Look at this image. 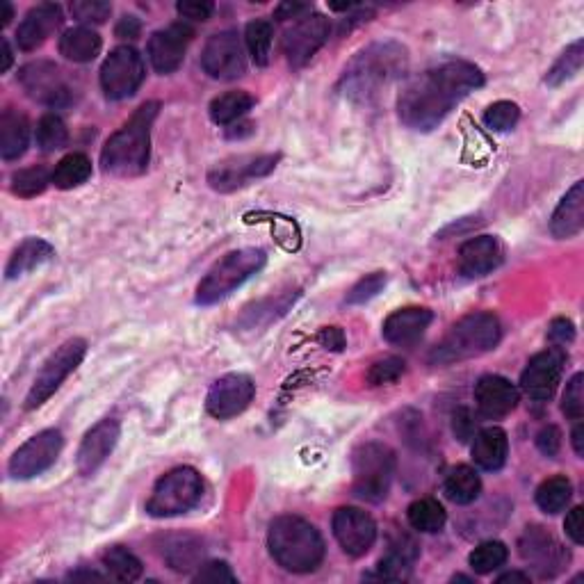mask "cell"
Here are the masks:
<instances>
[{
    "label": "cell",
    "instance_id": "21",
    "mask_svg": "<svg viewBox=\"0 0 584 584\" xmlns=\"http://www.w3.org/2000/svg\"><path fill=\"white\" fill-rule=\"evenodd\" d=\"M121 436V427L115 418H105L101 423H96L89 432L85 434L83 443L78 448V473L80 475H94L99 470L105 459L110 457L112 450L117 448V441Z\"/></svg>",
    "mask_w": 584,
    "mask_h": 584
},
{
    "label": "cell",
    "instance_id": "34",
    "mask_svg": "<svg viewBox=\"0 0 584 584\" xmlns=\"http://www.w3.org/2000/svg\"><path fill=\"white\" fill-rule=\"evenodd\" d=\"M92 176V160L85 153H69L51 172V183L58 190H73Z\"/></svg>",
    "mask_w": 584,
    "mask_h": 584
},
{
    "label": "cell",
    "instance_id": "50",
    "mask_svg": "<svg viewBox=\"0 0 584 584\" xmlns=\"http://www.w3.org/2000/svg\"><path fill=\"white\" fill-rule=\"evenodd\" d=\"M215 5L210 0H183L176 5V12L188 21H206L213 14Z\"/></svg>",
    "mask_w": 584,
    "mask_h": 584
},
{
    "label": "cell",
    "instance_id": "24",
    "mask_svg": "<svg viewBox=\"0 0 584 584\" xmlns=\"http://www.w3.org/2000/svg\"><path fill=\"white\" fill-rule=\"evenodd\" d=\"M502 263V245L493 235H477L459 249V272L468 279L486 277Z\"/></svg>",
    "mask_w": 584,
    "mask_h": 584
},
{
    "label": "cell",
    "instance_id": "14",
    "mask_svg": "<svg viewBox=\"0 0 584 584\" xmlns=\"http://www.w3.org/2000/svg\"><path fill=\"white\" fill-rule=\"evenodd\" d=\"M64 438L58 429H44L35 434L12 454L10 475L14 480H32V477L46 473L62 452Z\"/></svg>",
    "mask_w": 584,
    "mask_h": 584
},
{
    "label": "cell",
    "instance_id": "35",
    "mask_svg": "<svg viewBox=\"0 0 584 584\" xmlns=\"http://www.w3.org/2000/svg\"><path fill=\"white\" fill-rule=\"evenodd\" d=\"M254 96L247 92H226L210 103V119L219 126H231L254 108Z\"/></svg>",
    "mask_w": 584,
    "mask_h": 584
},
{
    "label": "cell",
    "instance_id": "27",
    "mask_svg": "<svg viewBox=\"0 0 584 584\" xmlns=\"http://www.w3.org/2000/svg\"><path fill=\"white\" fill-rule=\"evenodd\" d=\"M420 555L418 543L409 534H400L391 541L386 555L377 564V578L381 580H407Z\"/></svg>",
    "mask_w": 584,
    "mask_h": 584
},
{
    "label": "cell",
    "instance_id": "44",
    "mask_svg": "<svg viewBox=\"0 0 584 584\" xmlns=\"http://www.w3.org/2000/svg\"><path fill=\"white\" fill-rule=\"evenodd\" d=\"M518 119H521V110H518V105L511 101L491 103L484 112L486 128H491V131H496V133L511 131V128L518 124Z\"/></svg>",
    "mask_w": 584,
    "mask_h": 584
},
{
    "label": "cell",
    "instance_id": "49",
    "mask_svg": "<svg viewBox=\"0 0 584 584\" xmlns=\"http://www.w3.org/2000/svg\"><path fill=\"white\" fill-rule=\"evenodd\" d=\"M197 582H235V573L231 571V566L226 562H208L201 564L197 575H194Z\"/></svg>",
    "mask_w": 584,
    "mask_h": 584
},
{
    "label": "cell",
    "instance_id": "53",
    "mask_svg": "<svg viewBox=\"0 0 584 584\" xmlns=\"http://www.w3.org/2000/svg\"><path fill=\"white\" fill-rule=\"evenodd\" d=\"M452 429H454V434H457L459 441H468V438H473L475 436L473 413H470L468 409H459L457 413H454Z\"/></svg>",
    "mask_w": 584,
    "mask_h": 584
},
{
    "label": "cell",
    "instance_id": "62",
    "mask_svg": "<svg viewBox=\"0 0 584 584\" xmlns=\"http://www.w3.org/2000/svg\"><path fill=\"white\" fill-rule=\"evenodd\" d=\"M69 580H103V575L96 571H76L69 575Z\"/></svg>",
    "mask_w": 584,
    "mask_h": 584
},
{
    "label": "cell",
    "instance_id": "29",
    "mask_svg": "<svg viewBox=\"0 0 584 584\" xmlns=\"http://www.w3.org/2000/svg\"><path fill=\"white\" fill-rule=\"evenodd\" d=\"M509 454V438L505 429L486 427L473 436V459L482 470H500Z\"/></svg>",
    "mask_w": 584,
    "mask_h": 584
},
{
    "label": "cell",
    "instance_id": "39",
    "mask_svg": "<svg viewBox=\"0 0 584 584\" xmlns=\"http://www.w3.org/2000/svg\"><path fill=\"white\" fill-rule=\"evenodd\" d=\"M103 566H105V571H108V575H112V578L121 582L140 580L144 571L140 559H137L131 550H126L121 546L110 548L108 553L103 555Z\"/></svg>",
    "mask_w": 584,
    "mask_h": 584
},
{
    "label": "cell",
    "instance_id": "56",
    "mask_svg": "<svg viewBox=\"0 0 584 584\" xmlns=\"http://www.w3.org/2000/svg\"><path fill=\"white\" fill-rule=\"evenodd\" d=\"M311 14V5L306 3H281L277 10H274V16L279 21H288V19H302V16Z\"/></svg>",
    "mask_w": 584,
    "mask_h": 584
},
{
    "label": "cell",
    "instance_id": "40",
    "mask_svg": "<svg viewBox=\"0 0 584 584\" xmlns=\"http://www.w3.org/2000/svg\"><path fill=\"white\" fill-rule=\"evenodd\" d=\"M272 37H274L272 23L265 19L251 21L245 30V46L251 55V60H254L258 67H265V64L270 62Z\"/></svg>",
    "mask_w": 584,
    "mask_h": 584
},
{
    "label": "cell",
    "instance_id": "46",
    "mask_svg": "<svg viewBox=\"0 0 584 584\" xmlns=\"http://www.w3.org/2000/svg\"><path fill=\"white\" fill-rule=\"evenodd\" d=\"M404 370H407V365H404L402 359H397V356H386V359L370 365L368 381L372 386L395 384V381L404 375Z\"/></svg>",
    "mask_w": 584,
    "mask_h": 584
},
{
    "label": "cell",
    "instance_id": "5",
    "mask_svg": "<svg viewBox=\"0 0 584 584\" xmlns=\"http://www.w3.org/2000/svg\"><path fill=\"white\" fill-rule=\"evenodd\" d=\"M500 336L502 329L496 315L470 313L454 324L448 336L434 347L432 354H429V361L434 365H452L475 359V356L496 350Z\"/></svg>",
    "mask_w": 584,
    "mask_h": 584
},
{
    "label": "cell",
    "instance_id": "28",
    "mask_svg": "<svg viewBox=\"0 0 584 584\" xmlns=\"http://www.w3.org/2000/svg\"><path fill=\"white\" fill-rule=\"evenodd\" d=\"M162 559L169 569L178 573H190L199 569L204 559V541L194 534H174L162 541Z\"/></svg>",
    "mask_w": 584,
    "mask_h": 584
},
{
    "label": "cell",
    "instance_id": "42",
    "mask_svg": "<svg viewBox=\"0 0 584 584\" xmlns=\"http://www.w3.org/2000/svg\"><path fill=\"white\" fill-rule=\"evenodd\" d=\"M35 137H37L39 149H42L44 153H53L67 146L69 131H67V126H64V121L51 112V115H44L42 119H39Z\"/></svg>",
    "mask_w": 584,
    "mask_h": 584
},
{
    "label": "cell",
    "instance_id": "38",
    "mask_svg": "<svg viewBox=\"0 0 584 584\" xmlns=\"http://www.w3.org/2000/svg\"><path fill=\"white\" fill-rule=\"evenodd\" d=\"M582 62H584V42L582 39H575V42L566 48L562 55H559L557 62L546 73V83L550 87H559V85L569 83V80H573L580 73Z\"/></svg>",
    "mask_w": 584,
    "mask_h": 584
},
{
    "label": "cell",
    "instance_id": "10",
    "mask_svg": "<svg viewBox=\"0 0 584 584\" xmlns=\"http://www.w3.org/2000/svg\"><path fill=\"white\" fill-rule=\"evenodd\" d=\"M146 76L144 60L133 46H119L101 67V89L110 101H124L142 87Z\"/></svg>",
    "mask_w": 584,
    "mask_h": 584
},
{
    "label": "cell",
    "instance_id": "41",
    "mask_svg": "<svg viewBox=\"0 0 584 584\" xmlns=\"http://www.w3.org/2000/svg\"><path fill=\"white\" fill-rule=\"evenodd\" d=\"M509 557V550L502 541H484L477 546L468 557L470 569L477 575H489L493 571H498L500 566H505Z\"/></svg>",
    "mask_w": 584,
    "mask_h": 584
},
{
    "label": "cell",
    "instance_id": "36",
    "mask_svg": "<svg viewBox=\"0 0 584 584\" xmlns=\"http://www.w3.org/2000/svg\"><path fill=\"white\" fill-rule=\"evenodd\" d=\"M407 518L413 530L434 534L441 532L445 521H448V514H445L443 505L434 498H420L416 502H411V507L407 511Z\"/></svg>",
    "mask_w": 584,
    "mask_h": 584
},
{
    "label": "cell",
    "instance_id": "55",
    "mask_svg": "<svg viewBox=\"0 0 584 584\" xmlns=\"http://www.w3.org/2000/svg\"><path fill=\"white\" fill-rule=\"evenodd\" d=\"M318 340L322 347H327V350H334V352H340L345 347V334H343V329H338V327L322 329Z\"/></svg>",
    "mask_w": 584,
    "mask_h": 584
},
{
    "label": "cell",
    "instance_id": "45",
    "mask_svg": "<svg viewBox=\"0 0 584 584\" xmlns=\"http://www.w3.org/2000/svg\"><path fill=\"white\" fill-rule=\"evenodd\" d=\"M69 10L76 21L87 23V26H92V23L99 26V23L110 19L112 5L105 3V0H76V3H71Z\"/></svg>",
    "mask_w": 584,
    "mask_h": 584
},
{
    "label": "cell",
    "instance_id": "52",
    "mask_svg": "<svg viewBox=\"0 0 584 584\" xmlns=\"http://www.w3.org/2000/svg\"><path fill=\"white\" fill-rule=\"evenodd\" d=\"M564 530L569 534V539L575 543V546H582L584 543V509L582 507H573L569 511L564 521Z\"/></svg>",
    "mask_w": 584,
    "mask_h": 584
},
{
    "label": "cell",
    "instance_id": "13",
    "mask_svg": "<svg viewBox=\"0 0 584 584\" xmlns=\"http://www.w3.org/2000/svg\"><path fill=\"white\" fill-rule=\"evenodd\" d=\"M281 156L261 153V156H233L226 158L208 172V185L217 192H235L251 181L270 176L277 169Z\"/></svg>",
    "mask_w": 584,
    "mask_h": 584
},
{
    "label": "cell",
    "instance_id": "25",
    "mask_svg": "<svg viewBox=\"0 0 584 584\" xmlns=\"http://www.w3.org/2000/svg\"><path fill=\"white\" fill-rule=\"evenodd\" d=\"M434 320V313L423 306H407L397 308L391 313L381 327V334L393 345H409L425 334L429 324Z\"/></svg>",
    "mask_w": 584,
    "mask_h": 584
},
{
    "label": "cell",
    "instance_id": "2",
    "mask_svg": "<svg viewBox=\"0 0 584 584\" xmlns=\"http://www.w3.org/2000/svg\"><path fill=\"white\" fill-rule=\"evenodd\" d=\"M409 64L407 48L397 42H375L365 46L347 64L340 76V94L352 103H372L388 85L404 76Z\"/></svg>",
    "mask_w": 584,
    "mask_h": 584
},
{
    "label": "cell",
    "instance_id": "61",
    "mask_svg": "<svg viewBox=\"0 0 584 584\" xmlns=\"http://www.w3.org/2000/svg\"><path fill=\"white\" fill-rule=\"evenodd\" d=\"M12 16H14V10H12V5L7 3V0H0V26H7V23L12 21Z\"/></svg>",
    "mask_w": 584,
    "mask_h": 584
},
{
    "label": "cell",
    "instance_id": "37",
    "mask_svg": "<svg viewBox=\"0 0 584 584\" xmlns=\"http://www.w3.org/2000/svg\"><path fill=\"white\" fill-rule=\"evenodd\" d=\"M573 496V484L569 477L564 475H555L550 477V480L541 482V486L537 489V505L541 511H546V514H559V511H564L566 505L571 502Z\"/></svg>",
    "mask_w": 584,
    "mask_h": 584
},
{
    "label": "cell",
    "instance_id": "7",
    "mask_svg": "<svg viewBox=\"0 0 584 584\" xmlns=\"http://www.w3.org/2000/svg\"><path fill=\"white\" fill-rule=\"evenodd\" d=\"M352 475L354 493L361 500H386L395 475V452L377 441L359 445L352 454Z\"/></svg>",
    "mask_w": 584,
    "mask_h": 584
},
{
    "label": "cell",
    "instance_id": "19",
    "mask_svg": "<svg viewBox=\"0 0 584 584\" xmlns=\"http://www.w3.org/2000/svg\"><path fill=\"white\" fill-rule=\"evenodd\" d=\"M334 537L350 557H363L377 541V523L356 507H340L334 514Z\"/></svg>",
    "mask_w": 584,
    "mask_h": 584
},
{
    "label": "cell",
    "instance_id": "47",
    "mask_svg": "<svg viewBox=\"0 0 584 584\" xmlns=\"http://www.w3.org/2000/svg\"><path fill=\"white\" fill-rule=\"evenodd\" d=\"M386 272H372L368 277H363L356 286L347 292V304H365L370 302V299H375L381 290L386 288Z\"/></svg>",
    "mask_w": 584,
    "mask_h": 584
},
{
    "label": "cell",
    "instance_id": "51",
    "mask_svg": "<svg viewBox=\"0 0 584 584\" xmlns=\"http://www.w3.org/2000/svg\"><path fill=\"white\" fill-rule=\"evenodd\" d=\"M537 448L546 454V457H555L559 452V448H562V434H559V429L555 425L543 427L537 434Z\"/></svg>",
    "mask_w": 584,
    "mask_h": 584
},
{
    "label": "cell",
    "instance_id": "60",
    "mask_svg": "<svg viewBox=\"0 0 584 584\" xmlns=\"http://www.w3.org/2000/svg\"><path fill=\"white\" fill-rule=\"evenodd\" d=\"M507 582H530V575H525V573H518V571H511V573H505V575H500L498 578V584H507Z\"/></svg>",
    "mask_w": 584,
    "mask_h": 584
},
{
    "label": "cell",
    "instance_id": "43",
    "mask_svg": "<svg viewBox=\"0 0 584 584\" xmlns=\"http://www.w3.org/2000/svg\"><path fill=\"white\" fill-rule=\"evenodd\" d=\"M48 183H51V174H48L46 167H28V169H19L12 176V192L16 197L23 199H32L37 194H42Z\"/></svg>",
    "mask_w": 584,
    "mask_h": 584
},
{
    "label": "cell",
    "instance_id": "15",
    "mask_svg": "<svg viewBox=\"0 0 584 584\" xmlns=\"http://www.w3.org/2000/svg\"><path fill=\"white\" fill-rule=\"evenodd\" d=\"M201 67L215 80H235L247 73V53L238 32H217L206 42Z\"/></svg>",
    "mask_w": 584,
    "mask_h": 584
},
{
    "label": "cell",
    "instance_id": "6",
    "mask_svg": "<svg viewBox=\"0 0 584 584\" xmlns=\"http://www.w3.org/2000/svg\"><path fill=\"white\" fill-rule=\"evenodd\" d=\"M265 251L258 247H242L226 254L222 261H217L210 267L208 274L197 286V304L213 306L222 302L238 290L242 283L249 281L265 267Z\"/></svg>",
    "mask_w": 584,
    "mask_h": 584
},
{
    "label": "cell",
    "instance_id": "4",
    "mask_svg": "<svg viewBox=\"0 0 584 584\" xmlns=\"http://www.w3.org/2000/svg\"><path fill=\"white\" fill-rule=\"evenodd\" d=\"M267 546L274 562L290 573H311L324 559V539L318 527L299 516L274 518Z\"/></svg>",
    "mask_w": 584,
    "mask_h": 584
},
{
    "label": "cell",
    "instance_id": "54",
    "mask_svg": "<svg viewBox=\"0 0 584 584\" xmlns=\"http://www.w3.org/2000/svg\"><path fill=\"white\" fill-rule=\"evenodd\" d=\"M548 338L553 340V343H557V345L573 343V338H575L573 322L566 320V318L553 320V324H550V329H548Z\"/></svg>",
    "mask_w": 584,
    "mask_h": 584
},
{
    "label": "cell",
    "instance_id": "3",
    "mask_svg": "<svg viewBox=\"0 0 584 584\" xmlns=\"http://www.w3.org/2000/svg\"><path fill=\"white\" fill-rule=\"evenodd\" d=\"M160 103L149 101L135 110V115L119 128L101 151V165L115 176H140L151 160V128L158 117Z\"/></svg>",
    "mask_w": 584,
    "mask_h": 584
},
{
    "label": "cell",
    "instance_id": "30",
    "mask_svg": "<svg viewBox=\"0 0 584 584\" xmlns=\"http://www.w3.org/2000/svg\"><path fill=\"white\" fill-rule=\"evenodd\" d=\"M55 256V249L48 245L42 238H28L23 240L19 247L12 251L10 261L5 267V277L7 279H19L23 274H28L37 267L46 265Z\"/></svg>",
    "mask_w": 584,
    "mask_h": 584
},
{
    "label": "cell",
    "instance_id": "32",
    "mask_svg": "<svg viewBox=\"0 0 584 584\" xmlns=\"http://www.w3.org/2000/svg\"><path fill=\"white\" fill-rule=\"evenodd\" d=\"M101 37L99 32H94L92 28H71L64 32L60 37V53L64 58L76 62V64H85L92 62L96 55L101 53Z\"/></svg>",
    "mask_w": 584,
    "mask_h": 584
},
{
    "label": "cell",
    "instance_id": "20",
    "mask_svg": "<svg viewBox=\"0 0 584 584\" xmlns=\"http://www.w3.org/2000/svg\"><path fill=\"white\" fill-rule=\"evenodd\" d=\"M192 37L194 30L183 21L172 23V26L165 30L153 32L149 39V60L153 64V69L162 73V76H165V73H174L183 64Z\"/></svg>",
    "mask_w": 584,
    "mask_h": 584
},
{
    "label": "cell",
    "instance_id": "1",
    "mask_svg": "<svg viewBox=\"0 0 584 584\" xmlns=\"http://www.w3.org/2000/svg\"><path fill=\"white\" fill-rule=\"evenodd\" d=\"M484 85L480 67L466 60H448L436 64L402 87L397 112L404 126L413 131H434L470 92Z\"/></svg>",
    "mask_w": 584,
    "mask_h": 584
},
{
    "label": "cell",
    "instance_id": "8",
    "mask_svg": "<svg viewBox=\"0 0 584 584\" xmlns=\"http://www.w3.org/2000/svg\"><path fill=\"white\" fill-rule=\"evenodd\" d=\"M204 496V480L194 468H176L165 477H160L153 489L146 514L153 518H172L188 514L201 502Z\"/></svg>",
    "mask_w": 584,
    "mask_h": 584
},
{
    "label": "cell",
    "instance_id": "22",
    "mask_svg": "<svg viewBox=\"0 0 584 584\" xmlns=\"http://www.w3.org/2000/svg\"><path fill=\"white\" fill-rule=\"evenodd\" d=\"M521 393L509 379L486 375L475 386V404L484 418H505L518 407Z\"/></svg>",
    "mask_w": 584,
    "mask_h": 584
},
{
    "label": "cell",
    "instance_id": "59",
    "mask_svg": "<svg viewBox=\"0 0 584 584\" xmlns=\"http://www.w3.org/2000/svg\"><path fill=\"white\" fill-rule=\"evenodd\" d=\"M571 441H573L575 454H578V457H582V454H584V427H582V423L575 425L573 434H571Z\"/></svg>",
    "mask_w": 584,
    "mask_h": 584
},
{
    "label": "cell",
    "instance_id": "57",
    "mask_svg": "<svg viewBox=\"0 0 584 584\" xmlns=\"http://www.w3.org/2000/svg\"><path fill=\"white\" fill-rule=\"evenodd\" d=\"M137 35H140V21H137L135 16H124L117 26V37L135 39Z\"/></svg>",
    "mask_w": 584,
    "mask_h": 584
},
{
    "label": "cell",
    "instance_id": "33",
    "mask_svg": "<svg viewBox=\"0 0 584 584\" xmlns=\"http://www.w3.org/2000/svg\"><path fill=\"white\" fill-rule=\"evenodd\" d=\"M443 491L454 505H470V502L480 498L482 480L470 466H457L450 470L448 477H445Z\"/></svg>",
    "mask_w": 584,
    "mask_h": 584
},
{
    "label": "cell",
    "instance_id": "23",
    "mask_svg": "<svg viewBox=\"0 0 584 584\" xmlns=\"http://www.w3.org/2000/svg\"><path fill=\"white\" fill-rule=\"evenodd\" d=\"M62 10L55 3H42L26 14V19L16 28V44L21 51H37L53 30L62 26Z\"/></svg>",
    "mask_w": 584,
    "mask_h": 584
},
{
    "label": "cell",
    "instance_id": "16",
    "mask_svg": "<svg viewBox=\"0 0 584 584\" xmlns=\"http://www.w3.org/2000/svg\"><path fill=\"white\" fill-rule=\"evenodd\" d=\"M331 23L322 14H306L283 37V53H286L292 67H304L306 62L313 60V55L329 42Z\"/></svg>",
    "mask_w": 584,
    "mask_h": 584
},
{
    "label": "cell",
    "instance_id": "12",
    "mask_svg": "<svg viewBox=\"0 0 584 584\" xmlns=\"http://www.w3.org/2000/svg\"><path fill=\"white\" fill-rule=\"evenodd\" d=\"M19 80L30 99L48 108H67L73 103V89L58 64L48 60L30 62L19 71Z\"/></svg>",
    "mask_w": 584,
    "mask_h": 584
},
{
    "label": "cell",
    "instance_id": "48",
    "mask_svg": "<svg viewBox=\"0 0 584 584\" xmlns=\"http://www.w3.org/2000/svg\"><path fill=\"white\" fill-rule=\"evenodd\" d=\"M562 411L573 420H580L584 413V375L578 372L569 384H566V391L562 397Z\"/></svg>",
    "mask_w": 584,
    "mask_h": 584
},
{
    "label": "cell",
    "instance_id": "18",
    "mask_svg": "<svg viewBox=\"0 0 584 584\" xmlns=\"http://www.w3.org/2000/svg\"><path fill=\"white\" fill-rule=\"evenodd\" d=\"M566 354L562 347H550L534 354L521 375L523 393L534 402H548L555 395L564 372Z\"/></svg>",
    "mask_w": 584,
    "mask_h": 584
},
{
    "label": "cell",
    "instance_id": "17",
    "mask_svg": "<svg viewBox=\"0 0 584 584\" xmlns=\"http://www.w3.org/2000/svg\"><path fill=\"white\" fill-rule=\"evenodd\" d=\"M256 395V384L249 375L242 372H229V375L219 377L210 386L206 397V411L217 420H229L240 416Z\"/></svg>",
    "mask_w": 584,
    "mask_h": 584
},
{
    "label": "cell",
    "instance_id": "58",
    "mask_svg": "<svg viewBox=\"0 0 584 584\" xmlns=\"http://www.w3.org/2000/svg\"><path fill=\"white\" fill-rule=\"evenodd\" d=\"M0 73H5V71H10V67H12V62H14V55H12V48H10V44H7V39H3V42H0Z\"/></svg>",
    "mask_w": 584,
    "mask_h": 584
},
{
    "label": "cell",
    "instance_id": "31",
    "mask_svg": "<svg viewBox=\"0 0 584 584\" xmlns=\"http://www.w3.org/2000/svg\"><path fill=\"white\" fill-rule=\"evenodd\" d=\"M30 144L28 117L19 110H5L0 117V156L16 160L26 153Z\"/></svg>",
    "mask_w": 584,
    "mask_h": 584
},
{
    "label": "cell",
    "instance_id": "11",
    "mask_svg": "<svg viewBox=\"0 0 584 584\" xmlns=\"http://www.w3.org/2000/svg\"><path fill=\"white\" fill-rule=\"evenodd\" d=\"M518 553L541 578H555L571 562L569 550L541 525L525 527L521 539H518Z\"/></svg>",
    "mask_w": 584,
    "mask_h": 584
},
{
    "label": "cell",
    "instance_id": "9",
    "mask_svg": "<svg viewBox=\"0 0 584 584\" xmlns=\"http://www.w3.org/2000/svg\"><path fill=\"white\" fill-rule=\"evenodd\" d=\"M87 354V343L83 338H71L67 343H62L58 350L48 356L42 370L37 372L35 381H32L28 397H26V409H39L46 400H51L55 391L64 384L73 370L83 363Z\"/></svg>",
    "mask_w": 584,
    "mask_h": 584
},
{
    "label": "cell",
    "instance_id": "26",
    "mask_svg": "<svg viewBox=\"0 0 584 584\" xmlns=\"http://www.w3.org/2000/svg\"><path fill=\"white\" fill-rule=\"evenodd\" d=\"M584 226V183H573V188L559 201L553 217H550V233L559 240L575 238Z\"/></svg>",
    "mask_w": 584,
    "mask_h": 584
}]
</instances>
